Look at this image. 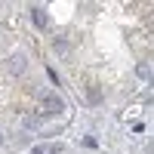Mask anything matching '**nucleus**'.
Masks as SVG:
<instances>
[{
    "instance_id": "obj_10",
    "label": "nucleus",
    "mask_w": 154,
    "mask_h": 154,
    "mask_svg": "<svg viewBox=\"0 0 154 154\" xmlns=\"http://www.w3.org/2000/svg\"><path fill=\"white\" fill-rule=\"evenodd\" d=\"M3 142H6V139H3V133H0V148H3Z\"/></svg>"
},
{
    "instance_id": "obj_9",
    "label": "nucleus",
    "mask_w": 154,
    "mask_h": 154,
    "mask_svg": "<svg viewBox=\"0 0 154 154\" xmlns=\"http://www.w3.org/2000/svg\"><path fill=\"white\" fill-rule=\"evenodd\" d=\"M31 154H46V145H37V148H34Z\"/></svg>"
},
{
    "instance_id": "obj_4",
    "label": "nucleus",
    "mask_w": 154,
    "mask_h": 154,
    "mask_svg": "<svg viewBox=\"0 0 154 154\" xmlns=\"http://www.w3.org/2000/svg\"><path fill=\"white\" fill-rule=\"evenodd\" d=\"M83 102H86L89 108H99L102 102H105V96H102V89L96 83H89V86H83Z\"/></svg>"
},
{
    "instance_id": "obj_8",
    "label": "nucleus",
    "mask_w": 154,
    "mask_h": 154,
    "mask_svg": "<svg viewBox=\"0 0 154 154\" xmlns=\"http://www.w3.org/2000/svg\"><path fill=\"white\" fill-rule=\"evenodd\" d=\"M139 77H142V80H148V77H151V65H148V62H142V65H139V71H136Z\"/></svg>"
},
{
    "instance_id": "obj_1",
    "label": "nucleus",
    "mask_w": 154,
    "mask_h": 154,
    "mask_svg": "<svg viewBox=\"0 0 154 154\" xmlns=\"http://www.w3.org/2000/svg\"><path fill=\"white\" fill-rule=\"evenodd\" d=\"M40 111L43 114H62L65 111V102H62L59 93H43L40 96Z\"/></svg>"
},
{
    "instance_id": "obj_2",
    "label": "nucleus",
    "mask_w": 154,
    "mask_h": 154,
    "mask_svg": "<svg viewBox=\"0 0 154 154\" xmlns=\"http://www.w3.org/2000/svg\"><path fill=\"white\" fill-rule=\"evenodd\" d=\"M25 71H28V59H25L22 53H12L6 59V74L9 77H25Z\"/></svg>"
},
{
    "instance_id": "obj_5",
    "label": "nucleus",
    "mask_w": 154,
    "mask_h": 154,
    "mask_svg": "<svg viewBox=\"0 0 154 154\" xmlns=\"http://www.w3.org/2000/svg\"><path fill=\"white\" fill-rule=\"evenodd\" d=\"M53 53H56V56H68V53H71V43H68L65 34H56V37H53Z\"/></svg>"
},
{
    "instance_id": "obj_7",
    "label": "nucleus",
    "mask_w": 154,
    "mask_h": 154,
    "mask_svg": "<svg viewBox=\"0 0 154 154\" xmlns=\"http://www.w3.org/2000/svg\"><path fill=\"white\" fill-rule=\"evenodd\" d=\"M80 145H83V148H99V139H96V136H83Z\"/></svg>"
},
{
    "instance_id": "obj_3",
    "label": "nucleus",
    "mask_w": 154,
    "mask_h": 154,
    "mask_svg": "<svg viewBox=\"0 0 154 154\" xmlns=\"http://www.w3.org/2000/svg\"><path fill=\"white\" fill-rule=\"evenodd\" d=\"M28 16H31V25H34L37 31H46L49 28V12H46V6H31Z\"/></svg>"
},
{
    "instance_id": "obj_6",
    "label": "nucleus",
    "mask_w": 154,
    "mask_h": 154,
    "mask_svg": "<svg viewBox=\"0 0 154 154\" xmlns=\"http://www.w3.org/2000/svg\"><path fill=\"white\" fill-rule=\"evenodd\" d=\"M40 123H43V120L37 117V114H28V117L22 120V126H25V130H40Z\"/></svg>"
}]
</instances>
